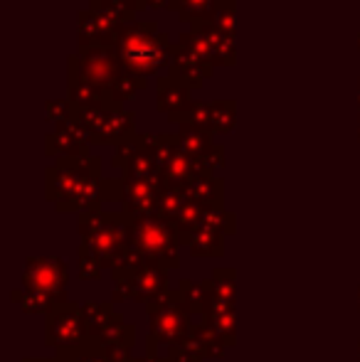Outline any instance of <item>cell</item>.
<instances>
[{"label": "cell", "instance_id": "cell-5", "mask_svg": "<svg viewBox=\"0 0 360 362\" xmlns=\"http://www.w3.org/2000/svg\"><path fill=\"white\" fill-rule=\"evenodd\" d=\"M235 5H232V0H222L220 5H217V10L210 15V20L207 23L212 25V28L217 30V33L222 35V37L232 40V35H235V28H232V18H235Z\"/></svg>", "mask_w": 360, "mask_h": 362}, {"label": "cell", "instance_id": "cell-3", "mask_svg": "<svg viewBox=\"0 0 360 362\" xmlns=\"http://www.w3.org/2000/svg\"><path fill=\"white\" fill-rule=\"evenodd\" d=\"M187 104H192L190 89L182 86L180 81H175L170 74H163L158 79V96H156V106L163 111H175L185 109Z\"/></svg>", "mask_w": 360, "mask_h": 362}, {"label": "cell", "instance_id": "cell-6", "mask_svg": "<svg viewBox=\"0 0 360 362\" xmlns=\"http://www.w3.org/2000/svg\"><path fill=\"white\" fill-rule=\"evenodd\" d=\"M139 8H175V0H136Z\"/></svg>", "mask_w": 360, "mask_h": 362}, {"label": "cell", "instance_id": "cell-2", "mask_svg": "<svg viewBox=\"0 0 360 362\" xmlns=\"http://www.w3.org/2000/svg\"><path fill=\"white\" fill-rule=\"evenodd\" d=\"M139 5L131 0H91L89 10H82L77 18L79 47L89 45H109V40L134 23Z\"/></svg>", "mask_w": 360, "mask_h": 362}, {"label": "cell", "instance_id": "cell-7", "mask_svg": "<svg viewBox=\"0 0 360 362\" xmlns=\"http://www.w3.org/2000/svg\"><path fill=\"white\" fill-rule=\"evenodd\" d=\"M358 104H360V94H358Z\"/></svg>", "mask_w": 360, "mask_h": 362}, {"label": "cell", "instance_id": "cell-1", "mask_svg": "<svg viewBox=\"0 0 360 362\" xmlns=\"http://www.w3.org/2000/svg\"><path fill=\"white\" fill-rule=\"evenodd\" d=\"M109 47L114 49L124 74L139 79H149L161 69L170 72L175 52V45H170L168 35L161 33L156 23H129L109 40Z\"/></svg>", "mask_w": 360, "mask_h": 362}, {"label": "cell", "instance_id": "cell-4", "mask_svg": "<svg viewBox=\"0 0 360 362\" xmlns=\"http://www.w3.org/2000/svg\"><path fill=\"white\" fill-rule=\"evenodd\" d=\"M220 3L222 0H175L173 10L185 23H202V20H210Z\"/></svg>", "mask_w": 360, "mask_h": 362}]
</instances>
